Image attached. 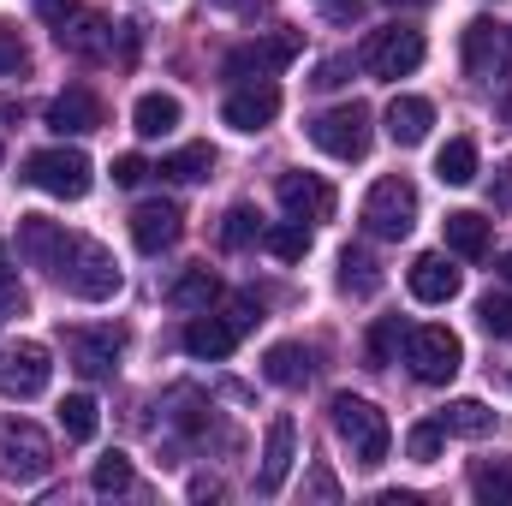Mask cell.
Wrapping results in <instances>:
<instances>
[{
  "label": "cell",
  "instance_id": "6da1fadb",
  "mask_svg": "<svg viewBox=\"0 0 512 506\" xmlns=\"http://www.w3.org/2000/svg\"><path fill=\"white\" fill-rule=\"evenodd\" d=\"M48 274H54L72 298H84V304H108V298L120 292V262L108 256V245H96V239H84V233H60Z\"/></svg>",
  "mask_w": 512,
  "mask_h": 506
},
{
  "label": "cell",
  "instance_id": "7a4b0ae2",
  "mask_svg": "<svg viewBox=\"0 0 512 506\" xmlns=\"http://www.w3.org/2000/svg\"><path fill=\"white\" fill-rule=\"evenodd\" d=\"M334 435L352 447V459L358 465H382L387 447H393V429H387V411L382 405H370V399H358V393H334Z\"/></svg>",
  "mask_w": 512,
  "mask_h": 506
},
{
  "label": "cell",
  "instance_id": "3957f363",
  "mask_svg": "<svg viewBox=\"0 0 512 506\" xmlns=\"http://www.w3.org/2000/svg\"><path fill=\"white\" fill-rule=\"evenodd\" d=\"M54 471V441L30 417H0V483H42Z\"/></svg>",
  "mask_w": 512,
  "mask_h": 506
},
{
  "label": "cell",
  "instance_id": "277c9868",
  "mask_svg": "<svg viewBox=\"0 0 512 506\" xmlns=\"http://www.w3.org/2000/svg\"><path fill=\"white\" fill-rule=\"evenodd\" d=\"M24 185H36V191H48V197H66V203H78V197H90V185H96V167H90V155L84 149H36L30 161H24Z\"/></svg>",
  "mask_w": 512,
  "mask_h": 506
},
{
  "label": "cell",
  "instance_id": "5b68a950",
  "mask_svg": "<svg viewBox=\"0 0 512 506\" xmlns=\"http://www.w3.org/2000/svg\"><path fill=\"white\" fill-rule=\"evenodd\" d=\"M423 30H411V24H382V30H370L364 36V48H358V66L370 72V78H411L417 66H423Z\"/></svg>",
  "mask_w": 512,
  "mask_h": 506
},
{
  "label": "cell",
  "instance_id": "8992f818",
  "mask_svg": "<svg viewBox=\"0 0 512 506\" xmlns=\"http://www.w3.org/2000/svg\"><path fill=\"white\" fill-rule=\"evenodd\" d=\"M310 143H316L322 155H334V161H364L370 143H376V131H370V108H364V102H346V108L316 114V120H310Z\"/></svg>",
  "mask_w": 512,
  "mask_h": 506
},
{
  "label": "cell",
  "instance_id": "52a82bcc",
  "mask_svg": "<svg viewBox=\"0 0 512 506\" xmlns=\"http://www.w3.org/2000/svg\"><path fill=\"white\" fill-rule=\"evenodd\" d=\"M405 364H411V376H417V381L441 387V381L459 376L465 346H459V334H453V328H441V322H429V328H405Z\"/></svg>",
  "mask_w": 512,
  "mask_h": 506
},
{
  "label": "cell",
  "instance_id": "ba28073f",
  "mask_svg": "<svg viewBox=\"0 0 512 506\" xmlns=\"http://www.w3.org/2000/svg\"><path fill=\"white\" fill-rule=\"evenodd\" d=\"M364 227L376 233V239H405L411 227H417V185L405 179V173H387L370 185V197H364Z\"/></svg>",
  "mask_w": 512,
  "mask_h": 506
},
{
  "label": "cell",
  "instance_id": "9c48e42d",
  "mask_svg": "<svg viewBox=\"0 0 512 506\" xmlns=\"http://www.w3.org/2000/svg\"><path fill=\"white\" fill-rule=\"evenodd\" d=\"M48 381H54V364H48V346L42 340H6L0 346V393L42 399Z\"/></svg>",
  "mask_w": 512,
  "mask_h": 506
},
{
  "label": "cell",
  "instance_id": "30bf717a",
  "mask_svg": "<svg viewBox=\"0 0 512 506\" xmlns=\"http://www.w3.org/2000/svg\"><path fill=\"white\" fill-rule=\"evenodd\" d=\"M465 72L477 84H495L512 72V30L501 18H471L465 24Z\"/></svg>",
  "mask_w": 512,
  "mask_h": 506
},
{
  "label": "cell",
  "instance_id": "8fae6325",
  "mask_svg": "<svg viewBox=\"0 0 512 506\" xmlns=\"http://www.w3.org/2000/svg\"><path fill=\"white\" fill-rule=\"evenodd\" d=\"M292 54H298V36H292V30H280V36H262V42H239V48L227 54V66H221V72L256 84V78H274Z\"/></svg>",
  "mask_w": 512,
  "mask_h": 506
},
{
  "label": "cell",
  "instance_id": "7c38bea8",
  "mask_svg": "<svg viewBox=\"0 0 512 506\" xmlns=\"http://www.w3.org/2000/svg\"><path fill=\"white\" fill-rule=\"evenodd\" d=\"M274 197H280V209L292 221H328L334 215V185L322 173H280Z\"/></svg>",
  "mask_w": 512,
  "mask_h": 506
},
{
  "label": "cell",
  "instance_id": "4fadbf2b",
  "mask_svg": "<svg viewBox=\"0 0 512 506\" xmlns=\"http://www.w3.org/2000/svg\"><path fill=\"white\" fill-rule=\"evenodd\" d=\"M120 346H126V334H120V328H72V334H66L72 370H84V376H114Z\"/></svg>",
  "mask_w": 512,
  "mask_h": 506
},
{
  "label": "cell",
  "instance_id": "5bb4252c",
  "mask_svg": "<svg viewBox=\"0 0 512 506\" xmlns=\"http://www.w3.org/2000/svg\"><path fill=\"white\" fill-rule=\"evenodd\" d=\"M179 233H185L179 203H137V215H131V239H137V251H143V256L173 251V245H179Z\"/></svg>",
  "mask_w": 512,
  "mask_h": 506
},
{
  "label": "cell",
  "instance_id": "9a60e30c",
  "mask_svg": "<svg viewBox=\"0 0 512 506\" xmlns=\"http://www.w3.org/2000/svg\"><path fill=\"white\" fill-rule=\"evenodd\" d=\"M239 334H245V328H239L233 316H209V310H197V316L185 322V352L203 358V364H221V358H233Z\"/></svg>",
  "mask_w": 512,
  "mask_h": 506
},
{
  "label": "cell",
  "instance_id": "2e32d148",
  "mask_svg": "<svg viewBox=\"0 0 512 506\" xmlns=\"http://www.w3.org/2000/svg\"><path fill=\"white\" fill-rule=\"evenodd\" d=\"M292 459H298V423H292V417H274V423H268V441H262V471H256V489H262V495H280V489H286Z\"/></svg>",
  "mask_w": 512,
  "mask_h": 506
},
{
  "label": "cell",
  "instance_id": "e0dca14e",
  "mask_svg": "<svg viewBox=\"0 0 512 506\" xmlns=\"http://www.w3.org/2000/svg\"><path fill=\"white\" fill-rule=\"evenodd\" d=\"M274 114H280V90H274L268 78H256V84H245V90H233L227 108H221V120H227L233 131H262V126H274Z\"/></svg>",
  "mask_w": 512,
  "mask_h": 506
},
{
  "label": "cell",
  "instance_id": "ac0fdd59",
  "mask_svg": "<svg viewBox=\"0 0 512 506\" xmlns=\"http://www.w3.org/2000/svg\"><path fill=\"white\" fill-rule=\"evenodd\" d=\"M405 280H411V298H417V304H453V298H459V286H465V280H459V268H453L447 256H435V251L417 256Z\"/></svg>",
  "mask_w": 512,
  "mask_h": 506
},
{
  "label": "cell",
  "instance_id": "d6986e66",
  "mask_svg": "<svg viewBox=\"0 0 512 506\" xmlns=\"http://www.w3.org/2000/svg\"><path fill=\"white\" fill-rule=\"evenodd\" d=\"M102 126V102H96V90H84V84H72V90H60L54 102H48V131H60V137H84V131Z\"/></svg>",
  "mask_w": 512,
  "mask_h": 506
},
{
  "label": "cell",
  "instance_id": "ffe728a7",
  "mask_svg": "<svg viewBox=\"0 0 512 506\" xmlns=\"http://www.w3.org/2000/svg\"><path fill=\"white\" fill-rule=\"evenodd\" d=\"M435 126V108L423 102V96H393L387 102V137L399 143V149H417L423 137Z\"/></svg>",
  "mask_w": 512,
  "mask_h": 506
},
{
  "label": "cell",
  "instance_id": "44dd1931",
  "mask_svg": "<svg viewBox=\"0 0 512 506\" xmlns=\"http://www.w3.org/2000/svg\"><path fill=\"white\" fill-rule=\"evenodd\" d=\"M60 221H48V215H24L18 221V256L30 262V268H48L54 262V245H60Z\"/></svg>",
  "mask_w": 512,
  "mask_h": 506
},
{
  "label": "cell",
  "instance_id": "7402d4cb",
  "mask_svg": "<svg viewBox=\"0 0 512 506\" xmlns=\"http://www.w3.org/2000/svg\"><path fill=\"white\" fill-rule=\"evenodd\" d=\"M54 36H60V48H72V54H108V48H114L108 24H102L96 12H84V18L72 12V18H66L60 30H54Z\"/></svg>",
  "mask_w": 512,
  "mask_h": 506
},
{
  "label": "cell",
  "instance_id": "603a6c76",
  "mask_svg": "<svg viewBox=\"0 0 512 506\" xmlns=\"http://www.w3.org/2000/svg\"><path fill=\"white\" fill-rule=\"evenodd\" d=\"M215 298H221V280H215L209 268H185V274L167 286V304H173V310H209Z\"/></svg>",
  "mask_w": 512,
  "mask_h": 506
},
{
  "label": "cell",
  "instance_id": "cb8c5ba5",
  "mask_svg": "<svg viewBox=\"0 0 512 506\" xmlns=\"http://www.w3.org/2000/svg\"><path fill=\"white\" fill-rule=\"evenodd\" d=\"M131 126H137V137H167V131L179 126V96H161V90L137 96V108H131Z\"/></svg>",
  "mask_w": 512,
  "mask_h": 506
},
{
  "label": "cell",
  "instance_id": "d4e9b609",
  "mask_svg": "<svg viewBox=\"0 0 512 506\" xmlns=\"http://www.w3.org/2000/svg\"><path fill=\"white\" fill-rule=\"evenodd\" d=\"M441 227H447V251H453V256H471V262H477V256H489V221H483V215L459 209V215H447Z\"/></svg>",
  "mask_w": 512,
  "mask_h": 506
},
{
  "label": "cell",
  "instance_id": "484cf974",
  "mask_svg": "<svg viewBox=\"0 0 512 506\" xmlns=\"http://www.w3.org/2000/svg\"><path fill=\"white\" fill-rule=\"evenodd\" d=\"M435 179L441 185H471L477 179V143L471 137H447L441 155H435Z\"/></svg>",
  "mask_w": 512,
  "mask_h": 506
},
{
  "label": "cell",
  "instance_id": "4316f807",
  "mask_svg": "<svg viewBox=\"0 0 512 506\" xmlns=\"http://www.w3.org/2000/svg\"><path fill=\"white\" fill-rule=\"evenodd\" d=\"M262 376L274 387H304L310 381V352L304 346H268L262 352Z\"/></svg>",
  "mask_w": 512,
  "mask_h": 506
},
{
  "label": "cell",
  "instance_id": "83f0119b",
  "mask_svg": "<svg viewBox=\"0 0 512 506\" xmlns=\"http://www.w3.org/2000/svg\"><path fill=\"white\" fill-rule=\"evenodd\" d=\"M435 423H441L447 435H471V441H477V435H489V429H495V411H489L483 399H453Z\"/></svg>",
  "mask_w": 512,
  "mask_h": 506
},
{
  "label": "cell",
  "instance_id": "f1b7e54d",
  "mask_svg": "<svg viewBox=\"0 0 512 506\" xmlns=\"http://www.w3.org/2000/svg\"><path fill=\"white\" fill-rule=\"evenodd\" d=\"M262 251H268V256H280V262H304V256H310V227L286 215V221L262 227Z\"/></svg>",
  "mask_w": 512,
  "mask_h": 506
},
{
  "label": "cell",
  "instance_id": "f546056e",
  "mask_svg": "<svg viewBox=\"0 0 512 506\" xmlns=\"http://www.w3.org/2000/svg\"><path fill=\"white\" fill-rule=\"evenodd\" d=\"M161 173L179 179V185H197V179L215 173V149H209V143H185V149H173V155L161 161Z\"/></svg>",
  "mask_w": 512,
  "mask_h": 506
},
{
  "label": "cell",
  "instance_id": "4dcf8cb0",
  "mask_svg": "<svg viewBox=\"0 0 512 506\" xmlns=\"http://www.w3.org/2000/svg\"><path fill=\"white\" fill-rule=\"evenodd\" d=\"M340 292H352V298H376V292H382V268H376L364 251H340Z\"/></svg>",
  "mask_w": 512,
  "mask_h": 506
},
{
  "label": "cell",
  "instance_id": "1f68e13d",
  "mask_svg": "<svg viewBox=\"0 0 512 506\" xmlns=\"http://www.w3.org/2000/svg\"><path fill=\"white\" fill-rule=\"evenodd\" d=\"M60 429H66V441H96V429H102L96 399L90 393H66L60 399Z\"/></svg>",
  "mask_w": 512,
  "mask_h": 506
},
{
  "label": "cell",
  "instance_id": "d6a6232c",
  "mask_svg": "<svg viewBox=\"0 0 512 506\" xmlns=\"http://www.w3.org/2000/svg\"><path fill=\"white\" fill-rule=\"evenodd\" d=\"M471 495L483 506H512V465H477L471 471Z\"/></svg>",
  "mask_w": 512,
  "mask_h": 506
},
{
  "label": "cell",
  "instance_id": "836d02e7",
  "mask_svg": "<svg viewBox=\"0 0 512 506\" xmlns=\"http://www.w3.org/2000/svg\"><path fill=\"white\" fill-rule=\"evenodd\" d=\"M221 245L227 251H251V245H262V215L256 209H227V221H221Z\"/></svg>",
  "mask_w": 512,
  "mask_h": 506
},
{
  "label": "cell",
  "instance_id": "e575fe53",
  "mask_svg": "<svg viewBox=\"0 0 512 506\" xmlns=\"http://www.w3.org/2000/svg\"><path fill=\"white\" fill-rule=\"evenodd\" d=\"M90 489H96V495H126L131 489V459L126 453H102L96 471H90Z\"/></svg>",
  "mask_w": 512,
  "mask_h": 506
},
{
  "label": "cell",
  "instance_id": "d590c367",
  "mask_svg": "<svg viewBox=\"0 0 512 506\" xmlns=\"http://www.w3.org/2000/svg\"><path fill=\"white\" fill-rule=\"evenodd\" d=\"M441 441H447L441 423H417V429L405 435V453H411L417 465H435V459H441Z\"/></svg>",
  "mask_w": 512,
  "mask_h": 506
},
{
  "label": "cell",
  "instance_id": "8d00e7d4",
  "mask_svg": "<svg viewBox=\"0 0 512 506\" xmlns=\"http://www.w3.org/2000/svg\"><path fill=\"white\" fill-rule=\"evenodd\" d=\"M24 66H30V48H24L18 24L0 18V78H12V72H24Z\"/></svg>",
  "mask_w": 512,
  "mask_h": 506
},
{
  "label": "cell",
  "instance_id": "74e56055",
  "mask_svg": "<svg viewBox=\"0 0 512 506\" xmlns=\"http://www.w3.org/2000/svg\"><path fill=\"white\" fill-rule=\"evenodd\" d=\"M477 322L495 334V340H512V298H501V292H489L483 304H477Z\"/></svg>",
  "mask_w": 512,
  "mask_h": 506
},
{
  "label": "cell",
  "instance_id": "f35d334b",
  "mask_svg": "<svg viewBox=\"0 0 512 506\" xmlns=\"http://www.w3.org/2000/svg\"><path fill=\"white\" fill-rule=\"evenodd\" d=\"M399 346H405V322H399V316H382L376 334H370V364H387Z\"/></svg>",
  "mask_w": 512,
  "mask_h": 506
},
{
  "label": "cell",
  "instance_id": "ab89813d",
  "mask_svg": "<svg viewBox=\"0 0 512 506\" xmlns=\"http://www.w3.org/2000/svg\"><path fill=\"white\" fill-rule=\"evenodd\" d=\"M143 179H149V161L143 155H120L114 161V185H143Z\"/></svg>",
  "mask_w": 512,
  "mask_h": 506
},
{
  "label": "cell",
  "instance_id": "60d3db41",
  "mask_svg": "<svg viewBox=\"0 0 512 506\" xmlns=\"http://www.w3.org/2000/svg\"><path fill=\"white\" fill-rule=\"evenodd\" d=\"M346 72H352V60H322V66H316V90H340Z\"/></svg>",
  "mask_w": 512,
  "mask_h": 506
},
{
  "label": "cell",
  "instance_id": "b9f144b4",
  "mask_svg": "<svg viewBox=\"0 0 512 506\" xmlns=\"http://www.w3.org/2000/svg\"><path fill=\"white\" fill-rule=\"evenodd\" d=\"M72 12H78V0H36V18H48L54 30H60V24L72 18Z\"/></svg>",
  "mask_w": 512,
  "mask_h": 506
},
{
  "label": "cell",
  "instance_id": "7bdbcfd3",
  "mask_svg": "<svg viewBox=\"0 0 512 506\" xmlns=\"http://www.w3.org/2000/svg\"><path fill=\"white\" fill-rule=\"evenodd\" d=\"M495 203H501V209H512V161L501 167V185H495Z\"/></svg>",
  "mask_w": 512,
  "mask_h": 506
},
{
  "label": "cell",
  "instance_id": "ee69618b",
  "mask_svg": "<svg viewBox=\"0 0 512 506\" xmlns=\"http://www.w3.org/2000/svg\"><path fill=\"white\" fill-rule=\"evenodd\" d=\"M191 495H197V501H215V495H221V483H215V477H197V483H191Z\"/></svg>",
  "mask_w": 512,
  "mask_h": 506
},
{
  "label": "cell",
  "instance_id": "f6af8a7d",
  "mask_svg": "<svg viewBox=\"0 0 512 506\" xmlns=\"http://www.w3.org/2000/svg\"><path fill=\"white\" fill-rule=\"evenodd\" d=\"M376 501L382 506H417V495H411V489H387V495H376Z\"/></svg>",
  "mask_w": 512,
  "mask_h": 506
},
{
  "label": "cell",
  "instance_id": "bcb514c9",
  "mask_svg": "<svg viewBox=\"0 0 512 506\" xmlns=\"http://www.w3.org/2000/svg\"><path fill=\"white\" fill-rule=\"evenodd\" d=\"M310 489H316V495H322V501H334V495H340V489H334V477H328V471H316V483H310Z\"/></svg>",
  "mask_w": 512,
  "mask_h": 506
},
{
  "label": "cell",
  "instance_id": "7dc6e473",
  "mask_svg": "<svg viewBox=\"0 0 512 506\" xmlns=\"http://www.w3.org/2000/svg\"><path fill=\"white\" fill-rule=\"evenodd\" d=\"M0 298L12 304V274H6V251H0Z\"/></svg>",
  "mask_w": 512,
  "mask_h": 506
},
{
  "label": "cell",
  "instance_id": "c3c4849f",
  "mask_svg": "<svg viewBox=\"0 0 512 506\" xmlns=\"http://www.w3.org/2000/svg\"><path fill=\"white\" fill-rule=\"evenodd\" d=\"M501 280H507V286H512V251L501 256Z\"/></svg>",
  "mask_w": 512,
  "mask_h": 506
},
{
  "label": "cell",
  "instance_id": "681fc988",
  "mask_svg": "<svg viewBox=\"0 0 512 506\" xmlns=\"http://www.w3.org/2000/svg\"><path fill=\"white\" fill-rule=\"evenodd\" d=\"M393 6H435V0H393Z\"/></svg>",
  "mask_w": 512,
  "mask_h": 506
},
{
  "label": "cell",
  "instance_id": "f907efd6",
  "mask_svg": "<svg viewBox=\"0 0 512 506\" xmlns=\"http://www.w3.org/2000/svg\"><path fill=\"white\" fill-rule=\"evenodd\" d=\"M322 6H328V0H322Z\"/></svg>",
  "mask_w": 512,
  "mask_h": 506
},
{
  "label": "cell",
  "instance_id": "816d5d0a",
  "mask_svg": "<svg viewBox=\"0 0 512 506\" xmlns=\"http://www.w3.org/2000/svg\"><path fill=\"white\" fill-rule=\"evenodd\" d=\"M0 155H6V149H0Z\"/></svg>",
  "mask_w": 512,
  "mask_h": 506
}]
</instances>
